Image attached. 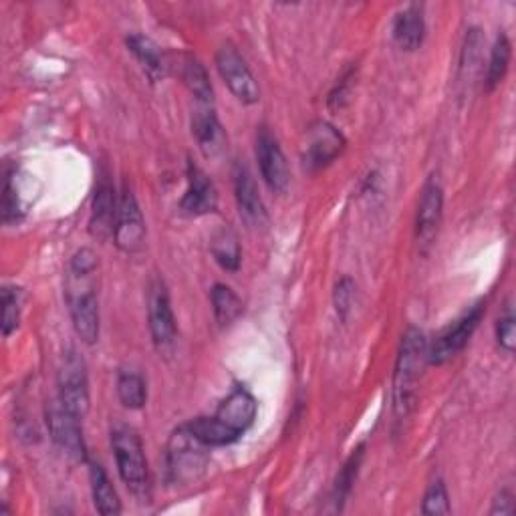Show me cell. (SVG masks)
Instances as JSON below:
<instances>
[{
  "instance_id": "cell-10",
  "label": "cell",
  "mask_w": 516,
  "mask_h": 516,
  "mask_svg": "<svg viewBox=\"0 0 516 516\" xmlns=\"http://www.w3.org/2000/svg\"><path fill=\"white\" fill-rule=\"evenodd\" d=\"M256 160L261 168L263 180L275 194H285L291 184V174L287 166V158L277 142V138L267 127L258 129L256 136Z\"/></svg>"
},
{
  "instance_id": "cell-27",
  "label": "cell",
  "mask_w": 516,
  "mask_h": 516,
  "mask_svg": "<svg viewBox=\"0 0 516 516\" xmlns=\"http://www.w3.org/2000/svg\"><path fill=\"white\" fill-rule=\"evenodd\" d=\"M482 59V35L478 29H472L466 35L462 57H460V83H472L480 71Z\"/></svg>"
},
{
  "instance_id": "cell-24",
  "label": "cell",
  "mask_w": 516,
  "mask_h": 516,
  "mask_svg": "<svg viewBox=\"0 0 516 516\" xmlns=\"http://www.w3.org/2000/svg\"><path fill=\"white\" fill-rule=\"evenodd\" d=\"M182 81L184 85L192 91V95H196V99L204 105H212L214 101V91H212V85H210V79H208V73L204 69V65L186 55L182 59Z\"/></svg>"
},
{
  "instance_id": "cell-20",
  "label": "cell",
  "mask_w": 516,
  "mask_h": 516,
  "mask_svg": "<svg viewBox=\"0 0 516 516\" xmlns=\"http://www.w3.org/2000/svg\"><path fill=\"white\" fill-rule=\"evenodd\" d=\"M210 250L214 261L230 273H236L240 269V261H242V252H240V242L236 232L230 226H222L214 232L212 242H210Z\"/></svg>"
},
{
  "instance_id": "cell-21",
  "label": "cell",
  "mask_w": 516,
  "mask_h": 516,
  "mask_svg": "<svg viewBox=\"0 0 516 516\" xmlns=\"http://www.w3.org/2000/svg\"><path fill=\"white\" fill-rule=\"evenodd\" d=\"M89 480H91V494L93 502L99 514L103 516H115L121 512V502L117 498V492L113 490L105 470L99 464H91L89 468Z\"/></svg>"
},
{
  "instance_id": "cell-14",
  "label": "cell",
  "mask_w": 516,
  "mask_h": 516,
  "mask_svg": "<svg viewBox=\"0 0 516 516\" xmlns=\"http://www.w3.org/2000/svg\"><path fill=\"white\" fill-rule=\"evenodd\" d=\"M234 196H236L240 218L250 228H263L267 224V210H265L263 198L258 194V188L248 168L242 164L234 168Z\"/></svg>"
},
{
  "instance_id": "cell-16",
  "label": "cell",
  "mask_w": 516,
  "mask_h": 516,
  "mask_svg": "<svg viewBox=\"0 0 516 516\" xmlns=\"http://www.w3.org/2000/svg\"><path fill=\"white\" fill-rule=\"evenodd\" d=\"M117 202L115 200V190L109 184L107 178H101L95 196H93V206H91V220H89V230L95 238L107 240L113 236L115 228V216H117Z\"/></svg>"
},
{
  "instance_id": "cell-34",
  "label": "cell",
  "mask_w": 516,
  "mask_h": 516,
  "mask_svg": "<svg viewBox=\"0 0 516 516\" xmlns=\"http://www.w3.org/2000/svg\"><path fill=\"white\" fill-rule=\"evenodd\" d=\"M351 83H353V71H347L337 85L333 87V91L329 93V107L333 111H339L345 107V103L349 101V93H351Z\"/></svg>"
},
{
  "instance_id": "cell-7",
  "label": "cell",
  "mask_w": 516,
  "mask_h": 516,
  "mask_svg": "<svg viewBox=\"0 0 516 516\" xmlns=\"http://www.w3.org/2000/svg\"><path fill=\"white\" fill-rule=\"evenodd\" d=\"M113 240L117 248L127 254L140 252L146 242V222H144L140 204L132 194V190L127 188L121 192L117 202Z\"/></svg>"
},
{
  "instance_id": "cell-5",
  "label": "cell",
  "mask_w": 516,
  "mask_h": 516,
  "mask_svg": "<svg viewBox=\"0 0 516 516\" xmlns=\"http://www.w3.org/2000/svg\"><path fill=\"white\" fill-rule=\"evenodd\" d=\"M59 402L77 418H85L89 412V381L85 361L75 353H67L57 375Z\"/></svg>"
},
{
  "instance_id": "cell-29",
  "label": "cell",
  "mask_w": 516,
  "mask_h": 516,
  "mask_svg": "<svg viewBox=\"0 0 516 516\" xmlns=\"http://www.w3.org/2000/svg\"><path fill=\"white\" fill-rule=\"evenodd\" d=\"M363 454H365V446H359L351 458L345 462V466L341 468L337 480H335V488H333V502L337 506V510L343 508V502L347 500L353 484H355V478H357V472H359V466H361V460H363Z\"/></svg>"
},
{
  "instance_id": "cell-33",
  "label": "cell",
  "mask_w": 516,
  "mask_h": 516,
  "mask_svg": "<svg viewBox=\"0 0 516 516\" xmlns=\"http://www.w3.org/2000/svg\"><path fill=\"white\" fill-rule=\"evenodd\" d=\"M353 297H355V285L349 277L341 279L337 285H335V291H333V305H335V311L339 315L341 321L347 319L349 311H351V305H353Z\"/></svg>"
},
{
  "instance_id": "cell-4",
  "label": "cell",
  "mask_w": 516,
  "mask_h": 516,
  "mask_svg": "<svg viewBox=\"0 0 516 516\" xmlns=\"http://www.w3.org/2000/svg\"><path fill=\"white\" fill-rule=\"evenodd\" d=\"M208 446L204 442H200L190 430L188 426L178 428L168 442V452H166V460H168V474L172 478V482L176 484H194L198 482L210 462L208 456Z\"/></svg>"
},
{
  "instance_id": "cell-23",
  "label": "cell",
  "mask_w": 516,
  "mask_h": 516,
  "mask_svg": "<svg viewBox=\"0 0 516 516\" xmlns=\"http://www.w3.org/2000/svg\"><path fill=\"white\" fill-rule=\"evenodd\" d=\"M186 426L206 446H228L240 438L238 432L228 428L216 416L214 418H196Z\"/></svg>"
},
{
  "instance_id": "cell-8",
  "label": "cell",
  "mask_w": 516,
  "mask_h": 516,
  "mask_svg": "<svg viewBox=\"0 0 516 516\" xmlns=\"http://www.w3.org/2000/svg\"><path fill=\"white\" fill-rule=\"evenodd\" d=\"M216 67H218L222 81L228 85V89L234 93V97L238 101L252 105L261 99V89H258V83H256L252 71L248 69L246 61L234 47L224 45L218 51Z\"/></svg>"
},
{
  "instance_id": "cell-17",
  "label": "cell",
  "mask_w": 516,
  "mask_h": 516,
  "mask_svg": "<svg viewBox=\"0 0 516 516\" xmlns=\"http://www.w3.org/2000/svg\"><path fill=\"white\" fill-rule=\"evenodd\" d=\"M192 132L198 140V146L206 158H216L226 144V136L222 132V125L210 105L200 103L192 117Z\"/></svg>"
},
{
  "instance_id": "cell-18",
  "label": "cell",
  "mask_w": 516,
  "mask_h": 516,
  "mask_svg": "<svg viewBox=\"0 0 516 516\" xmlns=\"http://www.w3.org/2000/svg\"><path fill=\"white\" fill-rule=\"evenodd\" d=\"M216 418L242 436L252 426V422L256 418L254 396L248 390H244V387H238V390H234L220 404V408L216 412Z\"/></svg>"
},
{
  "instance_id": "cell-6",
  "label": "cell",
  "mask_w": 516,
  "mask_h": 516,
  "mask_svg": "<svg viewBox=\"0 0 516 516\" xmlns=\"http://www.w3.org/2000/svg\"><path fill=\"white\" fill-rule=\"evenodd\" d=\"M345 150V138L327 121H315L305 134L303 166L309 172H317L335 162Z\"/></svg>"
},
{
  "instance_id": "cell-25",
  "label": "cell",
  "mask_w": 516,
  "mask_h": 516,
  "mask_svg": "<svg viewBox=\"0 0 516 516\" xmlns=\"http://www.w3.org/2000/svg\"><path fill=\"white\" fill-rule=\"evenodd\" d=\"M119 402L129 410H142L148 402V387L140 373L125 371L117 377Z\"/></svg>"
},
{
  "instance_id": "cell-11",
  "label": "cell",
  "mask_w": 516,
  "mask_h": 516,
  "mask_svg": "<svg viewBox=\"0 0 516 516\" xmlns=\"http://www.w3.org/2000/svg\"><path fill=\"white\" fill-rule=\"evenodd\" d=\"M148 319H150V331H152V339H154L156 347L160 351L170 349L176 341L178 327H176V317L172 311L168 289L162 281H154L150 285Z\"/></svg>"
},
{
  "instance_id": "cell-30",
  "label": "cell",
  "mask_w": 516,
  "mask_h": 516,
  "mask_svg": "<svg viewBox=\"0 0 516 516\" xmlns=\"http://www.w3.org/2000/svg\"><path fill=\"white\" fill-rule=\"evenodd\" d=\"M19 321H21L19 291L5 287L3 289V335L9 337L13 331H17Z\"/></svg>"
},
{
  "instance_id": "cell-26",
  "label": "cell",
  "mask_w": 516,
  "mask_h": 516,
  "mask_svg": "<svg viewBox=\"0 0 516 516\" xmlns=\"http://www.w3.org/2000/svg\"><path fill=\"white\" fill-rule=\"evenodd\" d=\"M212 309H214L216 321L220 325H230L232 321H236L240 317L242 303L230 287L214 285V289H212Z\"/></svg>"
},
{
  "instance_id": "cell-9",
  "label": "cell",
  "mask_w": 516,
  "mask_h": 516,
  "mask_svg": "<svg viewBox=\"0 0 516 516\" xmlns=\"http://www.w3.org/2000/svg\"><path fill=\"white\" fill-rule=\"evenodd\" d=\"M79 420L81 418H77L67 408H63V404L59 400L51 402L47 408V426H49V434H51L53 442L59 446V450H63L75 462H85L87 448H85Z\"/></svg>"
},
{
  "instance_id": "cell-15",
  "label": "cell",
  "mask_w": 516,
  "mask_h": 516,
  "mask_svg": "<svg viewBox=\"0 0 516 516\" xmlns=\"http://www.w3.org/2000/svg\"><path fill=\"white\" fill-rule=\"evenodd\" d=\"M218 192L212 180L194 164H188V188L182 198V212L188 216H204L216 210Z\"/></svg>"
},
{
  "instance_id": "cell-31",
  "label": "cell",
  "mask_w": 516,
  "mask_h": 516,
  "mask_svg": "<svg viewBox=\"0 0 516 516\" xmlns=\"http://www.w3.org/2000/svg\"><path fill=\"white\" fill-rule=\"evenodd\" d=\"M422 512L428 516L450 514V498H448V492H446V486L442 480H436L430 484V488L424 496Z\"/></svg>"
},
{
  "instance_id": "cell-3",
  "label": "cell",
  "mask_w": 516,
  "mask_h": 516,
  "mask_svg": "<svg viewBox=\"0 0 516 516\" xmlns=\"http://www.w3.org/2000/svg\"><path fill=\"white\" fill-rule=\"evenodd\" d=\"M111 446L123 484L129 488V492L144 502L146 498H150V470L140 436L132 428L117 426L111 432Z\"/></svg>"
},
{
  "instance_id": "cell-32",
  "label": "cell",
  "mask_w": 516,
  "mask_h": 516,
  "mask_svg": "<svg viewBox=\"0 0 516 516\" xmlns=\"http://www.w3.org/2000/svg\"><path fill=\"white\" fill-rule=\"evenodd\" d=\"M496 341H498V345L506 353H514V347H516V321H514V313H512L510 305H506L504 313L500 315V319L496 323Z\"/></svg>"
},
{
  "instance_id": "cell-19",
  "label": "cell",
  "mask_w": 516,
  "mask_h": 516,
  "mask_svg": "<svg viewBox=\"0 0 516 516\" xmlns=\"http://www.w3.org/2000/svg\"><path fill=\"white\" fill-rule=\"evenodd\" d=\"M426 23L424 9L420 5H410L404 9L394 23V39L404 51H416L424 43Z\"/></svg>"
},
{
  "instance_id": "cell-2",
  "label": "cell",
  "mask_w": 516,
  "mask_h": 516,
  "mask_svg": "<svg viewBox=\"0 0 516 516\" xmlns=\"http://www.w3.org/2000/svg\"><path fill=\"white\" fill-rule=\"evenodd\" d=\"M426 361V337L420 329L410 327L402 337V347L394 371V414L400 422L406 420L416 406V387Z\"/></svg>"
},
{
  "instance_id": "cell-22",
  "label": "cell",
  "mask_w": 516,
  "mask_h": 516,
  "mask_svg": "<svg viewBox=\"0 0 516 516\" xmlns=\"http://www.w3.org/2000/svg\"><path fill=\"white\" fill-rule=\"evenodd\" d=\"M127 47L136 55V59L142 63V67L148 71L152 79H160L166 75V61L160 51V47L142 35L127 37Z\"/></svg>"
},
{
  "instance_id": "cell-28",
  "label": "cell",
  "mask_w": 516,
  "mask_h": 516,
  "mask_svg": "<svg viewBox=\"0 0 516 516\" xmlns=\"http://www.w3.org/2000/svg\"><path fill=\"white\" fill-rule=\"evenodd\" d=\"M510 41L506 35H498L494 47H492V55H490V65H488V73H486V89L494 91L510 65Z\"/></svg>"
},
{
  "instance_id": "cell-1",
  "label": "cell",
  "mask_w": 516,
  "mask_h": 516,
  "mask_svg": "<svg viewBox=\"0 0 516 516\" xmlns=\"http://www.w3.org/2000/svg\"><path fill=\"white\" fill-rule=\"evenodd\" d=\"M97 254L91 248H81L73 254L67 271V303L75 333L87 345L99 339V303L95 295Z\"/></svg>"
},
{
  "instance_id": "cell-35",
  "label": "cell",
  "mask_w": 516,
  "mask_h": 516,
  "mask_svg": "<svg viewBox=\"0 0 516 516\" xmlns=\"http://www.w3.org/2000/svg\"><path fill=\"white\" fill-rule=\"evenodd\" d=\"M492 514H512L514 512V504H512V494L508 490H502L496 500L494 506L490 510Z\"/></svg>"
},
{
  "instance_id": "cell-13",
  "label": "cell",
  "mask_w": 516,
  "mask_h": 516,
  "mask_svg": "<svg viewBox=\"0 0 516 516\" xmlns=\"http://www.w3.org/2000/svg\"><path fill=\"white\" fill-rule=\"evenodd\" d=\"M442 208H444L442 186L438 184V180H430L422 190L418 216H416V240L424 252L436 240V234L442 222Z\"/></svg>"
},
{
  "instance_id": "cell-12",
  "label": "cell",
  "mask_w": 516,
  "mask_h": 516,
  "mask_svg": "<svg viewBox=\"0 0 516 516\" xmlns=\"http://www.w3.org/2000/svg\"><path fill=\"white\" fill-rule=\"evenodd\" d=\"M482 315H484V307L476 305L464 317H460L452 327H448L428 349V361L434 365H442L448 359H452L454 355H458L470 341Z\"/></svg>"
}]
</instances>
